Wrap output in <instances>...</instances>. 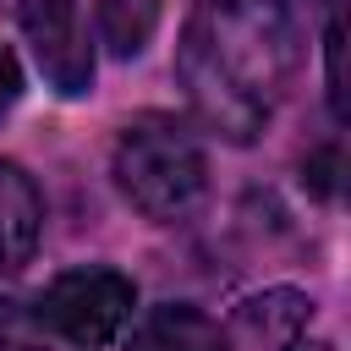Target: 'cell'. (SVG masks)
<instances>
[{
  "instance_id": "8fae6325",
  "label": "cell",
  "mask_w": 351,
  "mask_h": 351,
  "mask_svg": "<svg viewBox=\"0 0 351 351\" xmlns=\"http://www.w3.org/2000/svg\"><path fill=\"white\" fill-rule=\"evenodd\" d=\"M335 170H340V148H318V154L307 159V181H313V192H318V197H329V192H335Z\"/></svg>"
},
{
  "instance_id": "8992f818",
  "label": "cell",
  "mask_w": 351,
  "mask_h": 351,
  "mask_svg": "<svg viewBox=\"0 0 351 351\" xmlns=\"http://www.w3.org/2000/svg\"><path fill=\"white\" fill-rule=\"evenodd\" d=\"M126 351H219V324L192 302H159L132 324Z\"/></svg>"
},
{
  "instance_id": "6da1fadb",
  "label": "cell",
  "mask_w": 351,
  "mask_h": 351,
  "mask_svg": "<svg viewBox=\"0 0 351 351\" xmlns=\"http://www.w3.org/2000/svg\"><path fill=\"white\" fill-rule=\"evenodd\" d=\"M192 115L225 143H252L296 77V33L274 0H203L176 44Z\"/></svg>"
},
{
  "instance_id": "277c9868",
  "label": "cell",
  "mask_w": 351,
  "mask_h": 351,
  "mask_svg": "<svg viewBox=\"0 0 351 351\" xmlns=\"http://www.w3.org/2000/svg\"><path fill=\"white\" fill-rule=\"evenodd\" d=\"M16 22L44 66V77L60 93H88L93 88V44L82 27V0H16Z\"/></svg>"
},
{
  "instance_id": "5b68a950",
  "label": "cell",
  "mask_w": 351,
  "mask_h": 351,
  "mask_svg": "<svg viewBox=\"0 0 351 351\" xmlns=\"http://www.w3.org/2000/svg\"><path fill=\"white\" fill-rule=\"evenodd\" d=\"M219 351H324L313 296H302L291 285L247 296L230 313V324L219 329Z\"/></svg>"
},
{
  "instance_id": "7c38bea8",
  "label": "cell",
  "mask_w": 351,
  "mask_h": 351,
  "mask_svg": "<svg viewBox=\"0 0 351 351\" xmlns=\"http://www.w3.org/2000/svg\"><path fill=\"white\" fill-rule=\"evenodd\" d=\"M16 99H22V66H16V55L0 44V115H5Z\"/></svg>"
},
{
  "instance_id": "ba28073f",
  "label": "cell",
  "mask_w": 351,
  "mask_h": 351,
  "mask_svg": "<svg viewBox=\"0 0 351 351\" xmlns=\"http://www.w3.org/2000/svg\"><path fill=\"white\" fill-rule=\"evenodd\" d=\"M99 22L121 55H137L154 27V0H99Z\"/></svg>"
},
{
  "instance_id": "3957f363",
  "label": "cell",
  "mask_w": 351,
  "mask_h": 351,
  "mask_svg": "<svg viewBox=\"0 0 351 351\" xmlns=\"http://www.w3.org/2000/svg\"><path fill=\"white\" fill-rule=\"evenodd\" d=\"M132 307H137V291H132V280L121 269H66V274H55L44 285L33 313L66 346L99 351V346H110L126 329Z\"/></svg>"
},
{
  "instance_id": "52a82bcc",
  "label": "cell",
  "mask_w": 351,
  "mask_h": 351,
  "mask_svg": "<svg viewBox=\"0 0 351 351\" xmlns=\"http://www.w3.org/2000/svg\"><path fill=\"white\" fill-rule=\"evenodd\" d=\"M38 225H44V203L38 186L27 181V170L0 159V274L22 269L38 247Z\"/></svg>"
},
{
  "instance_id": "30bf717a",
  "label": "cell",
  "mask_w": 351,
  "mask_h": 351,
  "mask_svg": "<svg viewBox=\"0 0 351 351\" xmlns=\"http://www.w3.org/2000/svg\"><path fill=\"white\" fill-rule=\"evenodd\" d=\"M329 110L346 115V77H340V22H329Z\"/></svg>"
},
{
  "instance_id": "9c48e42d",
  "label": "cell",
  "mask_w": 351,
  "mask_h": 351,
  "mask_svg": "<svg viewBox=\"0 0 351 351\" xmlns=\"http://www.w3.org/2000/svg\"><path fill=\"white\" fill-rule=\"evenodd\" d=\"M0 351H55V340H49V329L38 324L33 307L0 302Z\"/></svg>"
},
{
  "instance_id": "7a4b0ae2",
  "label": "cell",
  "mask_w": 351,
  "mask_h": 351,
  "mask_svg": "<svg viewBox=\"0 0 351 351\" xmlns=\"http://www.w3.org/2000/svg\"><path fill=\"white\" fill-rule=\"evenodd\" d=\"M115 186L143 219H186L208 192V159L186 121L176 115H137L115 137Z\"/></svg>"
}]
</instances>
